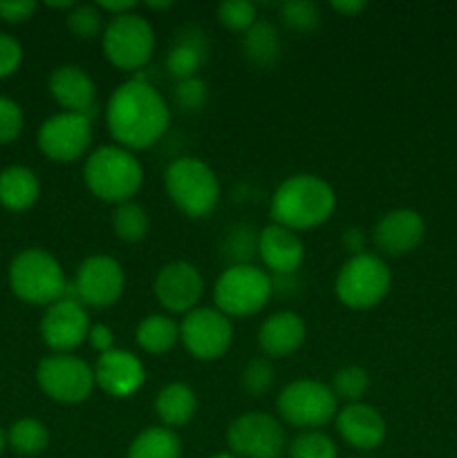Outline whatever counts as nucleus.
Here are the masks:
<instances>
[{"label": "nucleus", "instance_id": "f257e3e1", "mask_svg": "<svg viewBox=\"0 0 457 458\" xmlns=\"http://www.w3.org/2000/svg\"><path fill=\"white\" fill-rule=\"evenodd\" d=\"M106 123L112 139L125 150H146L160 141L170 123L164 97L142 79L121 83L106 106Z\"/></svg>", "mask_w": 457, "mask_h": 458}, {"label": "nucleus", "instance_id": "f03ea898", "mask_svg": "<svg viewBox=\"0 0 457 458\" xmlns=\"http://www.w3.org/2000/svg\"><path fill=\"white\" fill-rule=\"evenodd\" d=\"M336 197L330 183L316 174L300 173L285 179L272 197L273 224L289 231H307L321 226L334 213Z\"/></svg>", "mask_w": 457, "mask_h": 458}, {"label": "nucleus", "instance_id": "7ed1b4c3", "mask_svg": "<svg viewBox=\"0 0 457 458\" xmlns=\"http://www.w3.org/2000/svg\"><path fill=\"white\" fill-rule=\"evenodd\" d=\"M83 177L94 197L119 206L137 195L143 183V168L125 148L103 146L88 157Z\"/></svg>", "mask_w": 457, "mask_h": 458}, {"label": "nucleus", "instance_id": "20e7f679", "mask_svg": "<svg viewBox=\"0 0 457 458\" xmlns=\"http://www.w3.org/2000/svg\"><path fill=\"white\" fill-rule=\"evenodd\" d=\"M166 192L188 217L213 213L220 201V182L213 170L195 157H179L166 168Z\"/></svg>", "mask_w": 457, "mask_h": 458}, {"label": "nucleus", "instance_id": "39448f33", "mask_svg": "<svg viewBox=\"0 0 457 458\" xmlns=\"http://www.w3.org/2000/svg\"><path fill=\"white\" fill-rule=\"evenodd\" d=\"M12 291L30 304H54L67 295L63 268L47 250L27 249L13 258L9 267Z\"/></svg>", "mask_w": 457, "mask_h": 458}, {"label": "nucleus", "instance_id": "423d86ee", "mask_svg": "<svg viewBox=\"0 0 457 458\" xmlns=\"http://www.w3.org/2000/svg\"><path fill=\"white\" fill-rule=\"evenodd\" d=\"M273 293L272 277L254 264H233L215 282V304L224 316L245 318L263 311Z\"/></svg>", "mask_w": 457, "mask_h": 458}, {"label": "nucleus", "instance_id": "0eeeda50", "mask_svg": "<svg viewBox=\"0 0 457 458\" xmlns=\"http://www.w3.org/2000/svg\"><path fill=\"white\" fill-rule=\"evenodd\" d=\"M390 268L379 255L349 258L336 277V295L349 309H372L388 295Z\"/></svg>", "mask_w": 457, "mask_h": 458}, {"label": "nucleus", "instance_id": "6e6552de", "mask_svg": "<svg viewBox=\"0 0 457 458\" xmlns=\"http://www.w3.org/2000/svg\"><path fill=\"white\" fill-rule=\"evenodd\" d=\"M155 49V31L139 13L112 16L103 30V54L119 70H142Z\"/></svg>", "mask_w": 457, "mask_h": 458}, {"label": "nucleus", "instance_id": "1a4fd4ad", "mask_svg": "<svg viewBox=\"0 0 457 458\" xmlns=\"http://www.w3.org/2000/svg\"><path fill=\"white\" fill-rule=\"evenodd\" d=\"M278 414L294 428L318 429L336 416L332 387L318 380H294L278 396Z\"/></svg>", "mask_w": 457, "mask_h": 458}, {"label": "nucleus", "instance_id": "9d476101", "mask_svg": "<svg viewBox=\"0 0 457 458\" xmlns=\"http://www.w3.org/2000/svg\"><path fill=\"white\" fill-rule=\"evenodd\" d=\"M36 380L52 401L63 403V405L83 403L97 385L94 383V369H90L88 362L70 356V353L43 358L39 369H36Z\"/></svg>", "mask_w": 457, "mask_h": 458}, {"label": "nucleus", "instance_id": "9b49d317", "mask_svg": "<svg viewBox=\"0 0 457 458\" xmlns=\"http://www.w3.org/2000/svg\"><path fill=\"white\" fill-rule=\"evenodd\" d=\"M227 441L240 458H278L285 447V429L276 416L251 411L228 425Z\"/></svg>", "mask_w": 457, "mask_h": 458}, {"label": "nucleus", "instance_id": "f8f14e48", "mask_svg": "<svg viewBox=\"0 0 457 458\" xmlns=\"http://www.w3.org/2000/svg\"><path fill=\"white\" fill-rule=\"evenodd\" d=\"M179 338L188 353L200 360H215L231 347L233 325L220 309L197 307L184 316Z\"/></svg>", "mask_w": 457, "mask_h": 458}, {"label": "nucleus", "instance_id": "ddd939ff", "mask_svg": "<svg viewBox=\"0 0 457 458\" xmlns=\"http://www.w3.org/2000/svg\"><path fill=\"white\" fill-rule=\"evenodd\" d=\"M124 268L110 255H92L81 262L76 280L72 284L74 300L94 309H106L115 304L124 293Z\"/></svg>", "mask_w": 457, "mask_h": 458}, {"label": "nucleus", "instance_id": "4468645a", "mask_svg": "<svg viewBox=\"0 0 457 458\" xmlns=\"http://www.w3.org/2000/svg\"><path fill=\"white\" fill-rule=\"evenodd\" d=\"M92 143V125L90 119L74 112L54 114L40 125L39 148L52 161H76L85 155Z\"/></svg>", "mask_w": 457, "mask_h": 458}, {"label": "nucleus", "instance_id": "2eb2a0df", "mask_svg": "<svg viewBox=\"0 0 457 458\" xmlns=\"http://www.w3.org/2000/svg\"><path fill=\"white\" fill-rule=\"evenodd\" d=\"M90 318L83 304L74 298H63L49 304L40 320V335L45 344L58 353H67L79 347L90 331Z\"/></svg>", "mask_w": 457, "mask_h": 458}, {"label": "nucleus", "instance_id": "dca6fc26", "mask_svg": "<svg viewBox=\"0 0 457 458\" xmlns=\"http://www.w3.org/2000/svg\"><path fill=\"white\" fill-rule=\"evenodd\" d=\"M204 293V280L191 262L175 259L161 267L155 277V295L164 309L173 313H188L197 309Z\"/></svg>", "mask_w": 457, "mask_h": 458}, {"label": "nucleus", "instance_id": "f3484780", "mask_svg": "<svg viewBox=\"0 0 457 458\" xmlns=\"http://www.w3.org/2000/svg\"><path fill=\"white\" fill-rule=\"evenodd\" d=\"M146 380V369L134 353L124 349H112L101 353L94 367V383L110 394L112 398H128L137 392Z\"/></svg>", "mask_w": 457, "mask_h": 458}, {"label": "nucleus", "instance_id": "a211bd4d", "mask_svg": "<svg viewBox=\"0 0 457 458\" xmlns=\"http://www.w3.org/2000/svg\"><path fill=\"white\" fill-rule=\"evenodd\" d=\"M426 224L412 208H397L385 213L375 226V244L385 255H406L421 244Z\"/></svg>", "mask_w": 457, "mask_h": 458}, {"label": "nucleus", "instance_id": "6ab92c4d", "mask_svg": "<svg viewBox=\"0 0 457 458\" xmlns=\"http://www.w3.org/2000/svg\"><path fill=\"white\" fill-rule=\"evenodd\" d=\"M258 255L276 276H294L303 264L305 246L296 231L280 224H269L258 233Z\"/></svg>", "mask_w": 457, "mask_h": 458}, {"label": "nucleus", "instance_id": "aec40b11", "mask_svg": "<svg viewBox=\"0 0 457 458\" xmlns=\"http://www.w3.org/2000/svg\"><path fill=\"white\" fill-rule=\"evenodd\" d=\"M49 94L65 112L83 114L90 119V112L97 107V88L88 72L79 65H61L49 76Z\"/></svg>", "mask_w": 457, "mask_h": 458}, {"label": "nucleus", "instance_id": "412c9836", "mask_svg": "<svg viewBox=\"0 0 457 458\" xmlns=\"http://www.w3.org/2000/svg\"><path fill=\"white\" fill-rule=\"evenodd\" d=\"M336 428L341 437L358 450H372L385 438V420L375 407L366 403H349L336 416Z\"/></svg>", "mask_w": 457, "mask_h": 458}, {"label": "nucleus", "instance_id": "4be33fe9", "mask_svg": "<svg viewBox=\"0 0 457 458\" xmlns=\"http://www.w3.org/2000/svg\"><path fill=\"white\" fill-rule=\"evenodd\" d=\"M305 343V322L294 311H278L260 325L258 344L267 356L285 358Z\"/></svg>", "mask_w": 457, "mask_h": 458}, {"label": "nucleus", "instance_id": "5701e85b", "mask_svg": "<svg viewBox=\"0 0 457 458\" xmlns=\"http://www.w3.org/2000/svg\"><path fill=\"white\" fill-rule=\"evenodd\" d=\"M206 52H209V43L197 27H186L179 31L173 47L168 49V56H166V67H168L170 76L177 81L197 76L206 61Z\"/></svg>", "mask_w": 457, "mask_h": 458}, {"label": "nucleus", "instance_id": "b1692460", "mask_svg": "<svg viewBox=\"0 0 457 458\" xmlns=\"http://www.w3.org/2000/svg\"><path fill=\"white\" fill-rule=\"evenodd\" d=\"M39 177L25 165H12L0 173V204L9 210H27L39 199Z\"/></svg>", "mask_w": 457, "mask_h": 458}, {"label": "nucleus", "instance_id": "393cba45", "mask_svg": "<svg viewBox=\"0 0 457 458\" xmlns=\"http://www.w3.org/2000/svg\"><path fill=\"white\" fill-rule=\"evenodd\" d=\"M197 401L188 385L170 383L160 392L155 401V411L164 428H182L195 416Z\"/></svg>", "mask_w": 457, "mask_h": 458}, {"label": "nucleus", "instance_id": "a878e982", "mask_svg": "<svg viewBox=\"0 0 457 458\" xmlns=\"http://www.w3.org/2000/svg\"><path fill=\"white\" fill-rule=\"evenodd\" d=\"M242 52L255 65H272L280 56V34L269 21H255L242 38Z\"/></svg>", "mask_w": 457, "mask_h": 458}, {"label": "nucleus", "instance_id": "bb28decb", "mask_svg": "<svg viewBox=\"0 0 457 458\" xmlns=\"http://www.w3.org/2000/svg\"><path fill=\"white\" fill-rule=\"evenodd\" d=\"M182 443L168 428H148L128 447V458H179Z\"/></svg>", "mask_w": 457, "mask_h": 458}, {"label": "nucleus", "instance_id": "cd10ccee", "mask_svg": "<svg viewBox=\"0 0 457 458\" xmlns=\"http://www.w3.org/2000/svg\"><path fill=\"white\" fill-rule=\"evenodd\" d=\"M179 340V327L175 325L173 318L152 316L143 318L137 327V344L148 353H166L175 347Z\"/></svg>", "mask_w": 457, "mask_h": 458}, {"label": "nucleus", "instance_id": "c85d7f7f", "mask_svg": "<svg viewBox=\"0 0 457 458\" xmlns=\"http://www.w3.org/2000/svg\"><path fill=\"white\" fill-rule=\"evenodd\" d=\"M7 441L18 454L34 456L47 447L49 443V432L40 420L36 419H21L9 428Z\"/></svg>", "mask_w": 457, "mask_h": 458}, {"label": "nucleus", "instance_id": "c756f323", "mask_svg": "<svg viewBox=\"0 0 457 458\" xmlns=\"http://www.w3.org/2000/svg\"><path fill=\"white\" fill-rule=\"evenodd\" d=\"M112 226L119 240L124 242H142L148 233V215L134 201L119 204L112 213Z\"/></svg>", "mask_w": 457, "mask_h": 458}, {"label": "nucleus", "instance_id": "7c9ffc66", "mask_svg": "<svg viewBox=\"0 0 457 458\" xmlns=\"http://www.w3.org/2000/svg\"><path fill=\"white\" fill-rule=\"evenodd\" d=\"M370 389V376L363 367L349 365L343 367L332 378V392L336 398H345L349 403H358Z\"/></svg>", "mask_w": 457, "mask_h": 458}, {"label": "nucleus", "instance_id": "2f4dec72", "mask_svg": "<svg viewBox=\"0 0 457 458\" xmlns=\"http://www.w3.org/2000/svg\"><path fill=\"white\" fill-rule=\"evenodd\" d=\"M65 25L79 38H92V36L101 34L106 30L103 27V13L97 4H74L67 12Z\"/></svg>", "mask_w": 457, "mask_h": 458}, {"label": "nucleus", "instance_id": "473e14b6", "mask_svg": "<svg viewBox=\"0 0 457 458\" xmlns=\"http://www.w3.org/2000/svg\"><path fill=\"white\" fill-rule=\"evenodd\" d=\"M289 458H336V445L327 434L309 429L294 438L289 445Z\"/></svg>", "mask_w": 457, "mask_h": 458}, {"label": "nucleus", "instance_id": "72a5a7b5", "mask_svg": "<svg viewBox=\"0 0 457 458\" xmlns=\"http://www.w3.org/2000/svg\"><path fill=\"white\" fill-rule=\"evenodd\" d=\"M218 18L233 31H246L258 21V9L251 0H224L218 7Z\"/></svg>", "mask_w": 457, "mask_h": 458}, {"label": "nucleus", "instance_id": "f704fd0d", "mask_svg": "<svg viewBox=\"0 0 457 458\" xmlns=\"http://www.w3.org/2000/svg\"><path fill=\"white\" fill-rule=\"evenodd\" d=\"M280 16L282 22L294 31H312L321 21L318 4L309 0H289L280 7Z\"/></svg>", "mask_w": 457, "mask_h": 458}, {"label": "nucleus", "instance_id": "c9c22d12", "mask_svg": "<svg viewBox=\"0 0 457 458\" xmlns=\"http://www.w3.org/2000/svg\"><path fill=\"white\" fill-rule=\"evenodd\" d=\"M240 385L246 394L251 396H263L272 389L273 385V367L267 358H254L251 362H246V367L242 369Z\"/></svg>", "mask_w": 457, "mask_h": 458}, {"label": "nucleus", "instance_id": "e433bc0d", "mask_svg": "<svg viewBox=\"0 0 457 458\" xmlns=\"http://www.w3.org/2000/svg\"><path fill=\"white\" fill-rule=\"evenodd\" d=\"M175 101H177V106L182 107L184 112L202 110L204 103L209 101V85H206L200 76L177 81V88H175Z\"/></svg>", "mask_w": 457, "mask_h": 458}, {"label": "nucleus", "instance_id": "4c0bfd02", "mask_svg": "<svg viewBox=\"0 0 457 458\" xmlns=\"http://www.w3.org/2000/svg\"><path fill=\"white\" fill-rule=\"evenodd\" d=\"M22 112L16 101L0 97V143H9L21 134Z\"/></svg>", "mask_w": 457, "mask_h": 458}, {"label": "nucleus", "instance_id": "58836bf2", "mask_svg": "<svg viewBox=\"0 0 457 458\" xmlns=\"http://www.w3.org/2000/svg\"><path fill=\"white\" fill-rule=\"evenodd\" d=\"M22 63V47L13 36L0 31V79L13 74Z\"/></svg>", "mask_w": 457, "mask_h": 458}, {"label": "nucleus", "instance_id": "ea45409f", "mask_svg": "<svg viewBox=\"0 0 457 458\" xmlns=\"http://www.w3.org/2000/svg\"><path fill=\"white\" fill-rule=\"evenodd\" d=\"M36 12V3L31 0H9V3H0V18L7 22H22Z\"/></svg>", "mask_w": 457, "mask_h": 458}, {"label": "nucleus", "instance_id": "a19ab883", "mask_svg": "<svg viewBox=\"0 0 457 458\" xmlns=\"http://www.w3.org/2000/svg\"><path fill=\"white\" fill-rule=\"evenodd\" d=\"M88 340H90V344H92V349H97V352H101V353L112 352V344H115V335H112L110 327H106V325L90 327Z\"/></svg>", "mask_w": 457, "mask_h": 458}, {"label": "nucleus", "instance_id": "79ce46f5", "mask_svg": "<svg viewBox=\"0 0 457 458\" xmlns=\"http://www.w3.org/2000/svg\"><path fill=\"white\" fill-rule=\"evenodd\" d=\"M343 246L348 253H352V258L354 255H361L363 249H366V233L361 228H348L343 233Z\"/></svg>", "mask_w": 457, "mask_h": 458}, {"label": "nucleus", "instance_id": "37998d69", "mask_svg": "<svg viewBox=\"0 0 457 458\" xmlns=\"http://www.w3.org/2000/svg\"><path fill=\"white\" fill-rule=\"evenodd\" d=\"M97 7L101 9L103 13H115V16H124V13H130L134 7H137V3H133V0H101V3H97Z\"/></svg>", "mask_w": 457, "mask_h": 458}, {"label": "nucleus", "instance_id": "c03bdc74", "mask_svg": "<svg viewBox=\"0 0 457 458\" xmlns=\"http://www.w3.org/2000/svg\"><path fill=\"white\" fill-rule=\"evenodd\" d=\"M332 9L339 13H345V16H357L358 12L366 9V3L363 0H332Z\"/></svg>", "mask_w": 457, "mask_h": 458}, {"label": "nucleus", "instance_id": "a18cd8bd", "mask_svg": "<svg viewBox=\"0 0 457 458\" xmlns=\"http://www.w3.org/2000/svg\"><path fill=\"white\" fill-rule=\"evenodd\" d=\"M146 7L148 9H168V7H173V3H170V0H161V3L160 0H157V3L155 0H148Z\"/></svg>", "mask_w": 457, "mask_h": 458}, {"label": "nucleus", "instance_id": "49530a36", "mask_svg": "<svg viewBox=\"0 0 457 458\" xmlns=\"http://www.w3.org/2000/svg\"><path fill=\"white\" fill-rule=\"evenodd\" d=\"M4 443H7V438H4V432L0 429V454H3V450H4Z\"/></svg>", "mask_w": 457, "mask_h": 458}, {"label": "nucleus", "instance_id": "de8ad7c7", "mask_svg": "<svg viewBox=\"0 0 457 458\" xmlns=\"http://www.w3.org/2000/svg\"><path fill=\"white\" fill-rule=\"evenodd\" d=\"M211 458H240V456H236V454H228V452H222V454H215V456H211Z\"/></svg>", "mask_w": 457, "mask_h": 458}]
</instances>
